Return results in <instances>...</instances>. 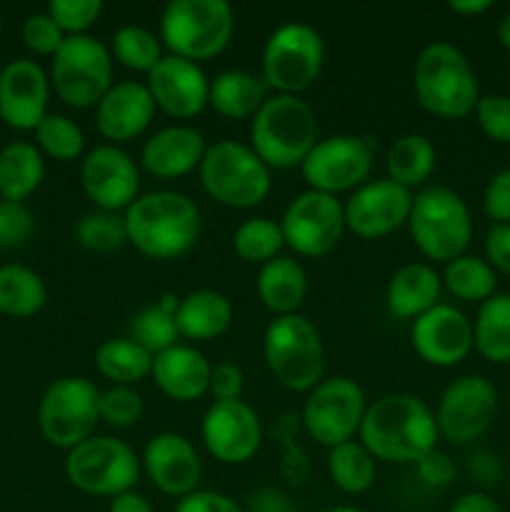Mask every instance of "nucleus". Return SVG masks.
Returning <instances> with one entry per match:
<instances>
[{"label": "nucleus", "instance_id": "b1692460", "mask_svg": "<svg viewBox=\"0 0 510 512\" xmlns=\"http://www.w3.org/2000/svg\"><path fill=\"white\" fill-rule=\"evenodd\" d=\"M155 110L145 83L120 80L95 105V128L110 145H123L150 128Z\"/></svg>", "mask_w": 510, "mask_h": 512}, {"label": "nucleus", "instance_id": "a19ab883", "mask_svg": "<svg viewBox=\"0 0 510 512\" xmlns=\"http://www.w3.org/2000/svg\"><path fill=\"white\" fill-rule=\"evenodd\" d=\"M35 133V148L48 158L60 160V163H70L78 160L85 150V135L75 120L68 115L48 113L40 120Z\"/></svg>", "mask_w": 510, "mask_h": 512}, {"label": "nucleus", "instance_id": "f3484780", "mask_svg": "<svg viewBox=\"0 0 510 512\" xmlns=\"http://www.w3.org/2000/svg\"><path fill=\"white\" fill-rule=\"evenodd\" d=\"M80 185L95 210L123 215L140 195V168L120 145L103 143L85 153Z\"/></svg>", "mask_w": 510, "mask_h": 512}, {"label": "nucleus", "instance_id": "6ab92c4d", "mask_svg": "<svg viewBox=\"0 0 510 512\" xmlns=\"http://www.w3.org/2000/svg\"><path fill=\"white\" fill-rule=\"evenodd\" d=\"M200 438L205 450L223 465H245L263 445V425L245 400H215L203 415Z\"/></svg>", "mask_w": 510, "mask_h": 512}, {"label": "nucleus", "instance_id": "79ce46f5", "mask_svg": "<svg viewBox=\"0 0 510 512\" xmlns=\"http://www.w3.org/2000/svg\"><path fill=\"white\" fill-rule=\"evenodd\" d=\"M75 240L90 253H115L128 243L125 220L120 213L93 210L75 223Z\"/></svg>", "mask_w": 510, "mask_h": 512}, {"label": "nucleus", "instance_id": "49530a36", "mask_svg": "<svg viewBox=\"0 0 510 512\" xmlns=\"http://www.w3.org/2000/svg\"><path fill=\"white\" fill-rule=\"evenodd\" d=\"M68 35L55 25V20L48 13L30 15L23 23V43L33 50L35 55H50L53 58L65 43Z\"/></svg>", "mask_w": 510, "mask_h": 512}, {"label": "nucleus", "instance_id": "4468645a", "mask_svg": "<svg viewBox=\"0 0 510 512\" xmlns=\"http://www.w3.org/2000/svg\"><path fill=\"white\" fill-rule=\"evenodd\" d=\"M375 143L360 135L340 133L320 138L308 158L300 165L308 190L328 193L338 198L340 193H353L365 185L373 173Z\"/></svg>", "mask_w": 510, "mask_h": 512}, {"label": "nucleus", "instance_id": "5701e85b", "mask_svg": "<svg viewBox=\"0 0 510 512\" xmlns=\"http://www.w3.org/2000/svg\"><path fill=\"white\" fill-rule=\"evenodd\" d=\"M50 90V78L35 60H13L0 70V118L13 130H35L48 115Z\"/></svg>", "mask_w": 510, "mask_h": 512}, {"label": "nucleus", "instance_id": "7c9ffc66", "mask_svg": "<svg viewBox=\"0 0 510 512\" xmlns=\"http://www.w3.org/2000/svg\"><path fill=\"white\" fill-rule=\"evenodd\" d=\"M438 165V150L430 138L420 133H405L390 143L385 153V178L393 180L400 188L410 190L423 188L435 173Z\"/></svg>", "mask_w": 510, "mask_h": 512}, {"label": "nucleus", "instance_id": "39448f33", "mask_svg": "<svg viewBox=\"0 0 510 512\" xmlns=\"http://www.w3.org/2000/svg\"><path fill=\"white\" fill-rule=\"evenodd\" d=\"M235 33V13L225 0H173L160 15V43L168 55L205 63L223 53Z\"/></svg>", "mask_w": 510, "mask_h": 512}, {"label": "nucleus", "instance_id": "de8ad7c7", "mask_svg": "<svg viewBox=\"0 0 510 512\" xmlns=\"http://www.w3.org/2000/svg\"><path fill=\"white\" fill-rule=\"evenodd\" d=\"M35 220L25 203L0 200V248H18L33 235Z\"/></svg>", "mask_w": 510, "mask_h": 512}, {"label": "nucleus", "instance_id": "c85d7f7f", "mask_svg": "<svg viewBox=\"0 0 510 512\" xmlns=\"http://www.w3.org/2000/svg\"><path fill=\"white\" fill-rule=\"evenodd\" d=\"M230 323H233V305L218 290H193L180 298L175 310L180 340L190 343H210L228 333Z\"/></svg>", "mask_w": 510, "mask_h": 512}, {"label": "nucleus", "instance_id": "a211bd4d", "mask_svg": "<svg viewBox=\"0 0 510 512\" xmlns=\"http://www.w3.org/2000/svg\"><path fill=\"white\" fill-rule=\"evenodd\" d=\"M343 208L345 230L363 240H380L408 225L413 193L388 178L368 180L348 195Z\"/></svg>", "mask_w": 510, "mask_h": 512}, {"label": "nucleus", "instance_id": "72a5a7b5", "mask_svg": "<svg viewBox=\"0 0 510 512\" xmlns=\"http://www.w3.org/2000/svg\"><path fill=\"white\" fill-rule=\"evenodd\" d=\"M95 368L113 385L135 388L153 373V355L140 348L128 335L125 338H110L95 350Z\"/></svg>", "mask_w": 510, "mask_h": 512}, {"label": "nucleus", "instance_id": "2eb2a0df", "mask_svg": "<svg viewBox=\"0 0 510 512\" xmlns=\"http://www.w3.org/2000/svg\"><path fill=\"white\" fill-rule=\"evenodd\" d=\"M285 245L300 258H325L340 245L345 233V208L335 195L303 190L280 218Z\"/></svg>", "mask_w": 510, "mask_h": 512}, {"label": "nucleus", "instance_id": "0eeeda50", "mask_svg": "<svg viewBox=\"0 0 510 512\" xmlns=\"http://www.w3.org/2000/svg\"><path fill=\"white\" fill-rule=\"evenodd\" d=\"M198 175L205 193L218 205L233 210L258 208L273 188L268 165L250 145L238 140H218L208 145Z\"/></svg>", "mask_w": 510, "mask_h": 512}, {"label": "nucleus", "instance_id": "37998d69", "mask_svg": "<svg viewBox=\"0 0 510 512\" xmlns=\"http://www.w3.org/2000/svg\"><path fill=\"white\" fill-rule=\"evenodd\" d=\"M100 423L110 425L115 430L135 428L143 418V398L135 388L125 385H110L108 390H100L98 403Z\"/></svg>", "mask_w": 510, "mask_h": 512}, {"label": "nucleus", "instance_id": "393cba45", "mask_svg": "<svg viewBox=\"0 0 510 512\" xmlns=\"http://www.w3.org/2000/svg\"><path fill=\"white\" fill-rule=\"evenodd\" d=\"M208 140L195 125L175 123L150 135L140 150V165L158 180H178L200 168Z\"/></svg>", "mask_w": 510, "mask_h": 512}, {"label": "nucleus", "instance_id": "f03ea898", "mask_svg": "<svg viewBox=\"0 0 510 512\" xmlns=\"http://www.w3.org/2000/svg\"><path fill=\"white\" fill-rule=\"evenodd\" d=\"M128 243L150 260H178L200 238V210L178 190H150L123 213Z\"/></svg>", "mask_w": 510, "mask_h": 512}, {"label": "nucleus", "instance_id": "2f4dec72", "mask_svg": "<svg viewBox=\"0 0 510 512\" xmlns=\"http://www.w3.org/2000/svg\"><path fill=\"white\" fill-rule=\"evenodd\" d=\"M45 178L43 153L35 143L13 140L0 148V195L10 203H23Z\"/></svg>", "mask_w": 510, "mask_h": 512}, {"label": "nucleus", "instance_id": "412c9836", "mask_svg": "<svg viewBox=\"0 0 510 512\" xmlns=\"http://www.w3.org/2000/svg\"><path fill=\"white\" fill-rule=\"evenodd\" d=\"M145 88L155 108L173 120H193L208 108V75L198 63L175 55H163V60L145 75Z\"/></svg>", "mask_w": 510, "mask_h": 512}, {"label": "nucleus", "instance_id": "1a4fd4ad", "mask_svg": "<svg viewBox=\"0 0 510 512\" xmlns=\"http://www.w3.org/2000/svg\"><path fill=\"white\" fill-rule=\"evenodd\" d=\"M113 63L108 45L90 33L65 38L50 60V88L70 108H95L113 88Z\"/></svg>", "mask_w": 510, "mask_h": 512}, {"label": "nucleus", "instance_id": "a878e982", "mask_svg": "<svg viewBox=\"0 0 510 512\" xmlns=\"http://www.w3.org/2000/svg\"><path fill=\"white\" fill-rule=\"evenodd\" d=\"M210 373H213V365L195 345L178 343L165 353L155 355L150 378L155 380L165 398L175 403H193L208 393Z\"/></svg>", "mask_w": 510, "mask_h": 512}, {"label": "nucleus", "instance_id": "3c124183", "mask_svg": "<svg viewBox=\"0 0 510 512\" xmlns=\"http://www.w3.org/2000/svg\"><path fill=\"white\" fill-rule=\"evenodd\" d=\"M243 388H245V375H243V370H240V365L230 363V360L213 365L208 393L213 395L218 403L240 400V395H243Z\"/></svg>", "mask_w": 510, "mask_h": 512}, {"label": "nucleus", "instance_id": "4d7b16f0", "mask_svg": "<svg viewBox=\"0 0 510 512\" xmlns=\"http://www.w3.org/2000/svg\"><path fill=\"white\" fill-rule=\"evenodd\" d=\"M470 473L478 480H483V483H495V480L500 478L498 458L485 453V450H480V453H475L473 458H470Z\"/></svg>", "mask_w": 510, "mask_h": 512}, {"label": "nucleus", "instance_id": "13d9d810", "mask_svg": "<svg viewBox=\"0 0 510 512\" xmlns=\"http://www.w3.org/2000/svg\"><path fill=\"white\" fill-rule=\"evenodd\" d=\"M108 512H155V508L143 498V495L130 490V493H123L118 495V498L110 500Z\"/></svg>", "mask_w": 510, "mask_h": 512}, {"label": "nucleus", "instance_id": "4c0bfd02", "mask_svg": "<svg viewBox=\"0 0 510 512\" xmlns=\"http://www.w3.org/2000/svg\"><path fill=\"white\" fill-rule=\"evenodd\" d=\"M328 475L338 490L348 495H363L373 488L378 475V460L365 450V445L350 443L335 445L328 450Z\"/></svg>", "mask_w": 510, "mask_h": 512}, {"label": "nucleus", "instance_id": "7ed1b4c3", "mask_svg": "<svg viewBox=\"0 0 510 512\" xmlns=\"http://www.w3.org/2000/svg\"><path fill=\"white\" fill-rule=\"evenodd\" d=\"M413 90L430 115L443 120H463L475 113L480 83L473 65L460 48L445 40L428 43L413 65Z\"/></svg>", "mask_w": 510, "mask_h": 512}, {"label": "nucleus", "instance_id": "9d476101", "mask_svg": "<svg viewBox=\"0 0 510 512\" xmlns=\"http://www.w3.org/2000/svg\"><path fill=\"white\" fill-rule=\"evenodd\" d=\"M325 65V43L308 23H285L268 35L260 78L278 95H300L315 85Z\"/></svg>", "mask_w": 510, "mask_h": 512}, {"label": "nucleus", "instance_id": "c9c22d12", "mask_svg": "<svg viewBox=\"0 0 510 512\" xmlns=\"http://www.w3.org/2000/svg\"><path fill=\"white\" fill-rule=\"evenodd\" d=\"M48 300V288L33 268L20 263L0 265V313L8 318H30Z\"/></svg>", "mask_w": 510, "mask_h": 512}, {"label": "nucleus", "instance_id": "aec40b11", "mask_svg": "<svg viewBox=\"0 0 510 512\" xmlns=\"http://www.w3.org/2000/svg\"><path fill=\"white\" fill-rule=\"evenodd\" d=\"M410 343L423 363L433 368H455L475 350L473 320L455 305L440 303L413 320Z\"/></svg>", "mask_w": 510, "mask_h": 512}, {"label": "nucleus", "instance_id": "ddd939ff", "mask_svg": "<svg viewBox=\"0 0 510 512\" xmlns=\"http://www.w3.org/2000/svg\"><path fill=\"white\" fill-rule=\"evenodd\" d=\"M368 398L365 390L345 375L323 378L308 395H305L303 428L310 438L323 448L350 443L360 433Z\"/></svg>", "mask_w": 510, "mask_h": 512}, {"label": "nucleus", "instance_id": "473e14b6", "mask_svg": "<svg viewBox=\"0 0 510 512\" xmlns=\"http://www.w3.org/2000/svg\"><path fill=\"white\" fill-rule=\"evenodd\" d=\"M473 343L488 363L510 365V293H495L478 305Z\"/></svg>", "mask_w": 510, "mask_h": 512}, {"label": "nucleus", "instance_id": "cd10ccee", "mask_svg": "<svg viewBox=\"0 0 510 512\" xmlns=\"http://www.w3.org/2000/svg\"><path fill=\"white\" fill-rule=\"evenodd\" d=\"M255 293H258L263 308L270 310L275 318L298 315L300 305L305 303V295H308V273L295 258L278 255L270 263L260 265Z\"/></svg>", "mask_w": 510, "mask_h": 512}, {"label": "nucleus", "instance_id": "a18cd8bd", "mask_svg": "<svg viewBox=\"0 0 510 512\" xmlns=\"http://www.w3.org/2000/svg\"><path fill=\"white\" fill-rule=\"evenodd\" d=\"M473 115L485 138L500 145H510V95H480L478 108H475Z\"/></svg>", "mask_w": 510, "mask_h": 512}, {"label": "nucleus", "instance_id": "052dcab7", "mask_svg": "<svg viewBox=\"0 0 510 512\" xmlns=\"http://www.w3.org/2000/svg\"><path fill=\"white\" fill-rule=\"evenodd\" d=\"M498 43L505 50H510V13H505L498 23Z\"/></svg>", "mask_w": 510, "mask_h": 512}, {"label": "nucleus", "instance_id": "4be33fe9", "mask_svg": "<svg viewBox=\"0 0 510 512\" xmlns=\"http://www.w3.org/2000/svg\"><path fill=\"white\" fill-rule=\"evenodd\" d=\"M150 483L170 498H185L195 493L203 478V460L185 435L158 433L148 440L140 458Z\"/></svg>", "mask_w": 510, "mask_h": 512}, {"label": "nucleus", "instance_id": "680f3d73", "mask_svg": "<svg viewBox=\"0 0 510 512\" xmlns=\"http://www.w3.org/2000/svg\"><path fill=\"white\" fill-rule=\"evenodd\" d=\"M325 512H363L360 508H353V505H335V508L325 510Z\"/></svg>", "mask_w": 510, "mask_h": 512}, {"label": "nucleus", "instance_id": "c756f323", "mask_svg": "<svg viewBox=\"0 0 510 512\" xmlns=\"http://www.w3.org/2000/svg\"><path fill=\"white\" fill-rule=\"evenodd\" d=\"M268 98V85L250 70L228 68L210 80L208 105L225 120H253Z\"/></svg>", "mask_w": 510, "mask_h": 512}, {"label": "nucleus", "instance_id": "e433bc0d", "mask_svg": "<svg viewBox=\"0 0 510 512\" xmlns=\"http://www.w3.org/2000/svg\"><path fill=\"white\" fill-rule=\"evenodd\" d=\"M178 303L180 298H175V295H163L155 305H148L140 313H135L128 325V338L148 350L153 358L178 345L180 333L178 325H175Z\"/></svg>", "mask_w": 510, "mask_h": 512}, {"label": "nucleus", "instance_id": "e2e57ef3", "mask_svg": "<svg viewBox=\"0 0 510 512\" xmlns=\"http://www.w3.org/2000/svg\"><path fill=\"white\" fill-rule=\"evenodd\" d=\"M0 25H3V20H0Z\"/></svg>", "mask_w": 510, "mask_h": 512}, {"label": "nucleus", "instance_id": "c03bdc74", "mask_svg": "<svg viewBox=\"0 0 510 512\" xmlns=\"http://www.w3.org/2000/svg\"><path fill=\"white\" fill-rule=\"evenodd\" d=\"M45 13L68 38H73V35H88V30L98 23L103 13V3L100 0H53Z\"/></svg>", "mask_w": 510, "mask_h": 512}, {"label": "nucleus", "instance_id": "423d86ee", "mask_svg": "<svg viewBox=\"0 0 510 512\" xmlns=\"http://www.w3.org/2000/svg\"><path fill=\"white\" fill-rule=\"evenodd\" d=\"M408 230L423 258L445 265L468 250L473 240V218L455 190L430 185L413 195Z\"/></svg>", "mask_w": 510, "mask_h": 512}, {"label": "nucleus", "instance_id": "5fc2aeb1", "mask_svg": "<svg viewBox=\"0 0 510 512\" xmlns=\"http://www.w3.org/2000/svg\"><path fill=\"white\" fill-rule=\"evenodd\" d=\"M248 512H295V505L283 490L260 488L250 495Z\"/></svg>", "mask_w": 510, "mask_h": 512}, {"label": "nucleus", "instance_id": "bb28decb", "mask_svg": "<svg viewBox=\"0 0 510 512\" xmlns=\"http://www.w3.org/2000/svg\"><path fill=\"white\" fill-rule=\"evenodd\" d=\"M443 280L440 273L428 263L400 265L385 288V303L390 315L400 320H418L435 305H440Z\"/></svg>", "mask_w": 510, "mask_h": 512}, {"label": "nucleus", "instance_id": "09e8293b", "mask_svg": "<svg viewBox=\"0 0 510 512\" xmlns=\"http://www.w3.org/2000/svg\"><path fill=\"white\" fill-rule=\"evenodd\" d=\"M483 213L493 225H510V168L495 173L485 185Z\"/></svg>", "mask_w": 510, "mask_h": 512}, {"label": "nucleus", "instance_id": "20e7f679", "mask_svg": "<svg viewBox=\"0 0 510 512\" xmlns=\"http://www.w3.org/2000/svg\"><path fill=\"white\" fill-rule=\"evenodd\" d=\"M318 140V115L300 95L270 93L250 120V148L270 170L300 168Z\"/></svg>", "mask_w": 510, "mask_h": 512}, {"label": "nucleus", "instance_id": "58836bf2", "mask_svg": "<svg viewBox=\"0 0 510 512\" xmlns=\"http://www.w3.org/2000/svg\"><path fill=\"white\" fill-rule=\"evenodd\" d=\"M285 248L280 220L255 215V218L243 220L233 233V250L243 263L265 265L280 255Z\"/></svg>", "mask_w": 510, "mask_h": 512}, {"label": "nucleus", "instance_id": "6e6d98bb", "mask_svg": "<svg viewBox=\"0 0 510 512\" xmlns=\"http://www.w3.org/2000/svg\"><path fill=\"white\" fill-rule=\"evenodd\" d=\"M450 512H503V508L498 505V500L490 498L483 490H470L450 505Z\"/></svg>", "mask_w": 510, "mask_h": 512}, {"label": "nucleus", "instance_id": "864d4df0", "mask_svg": "<svg viewBox=\"0 0 510 512\" xmlns=\"http://www.w3.org/2000/svg\"><path fill=\"white\" fill-rule=\"evenodd\" d=\"M485 260L493 265L495 273L510 278V225H490L485 235Z\"/></svg>", "mask_w": 510, "mask_h": 512}, {"label": "nucleus", "instance_id": "bf43d9fd", "mask_svg": "<svg viewBox=\"0 0 510 512\" xmlns=\"http://www.w3.org/2000/svg\"><path fill=\"white\" fill-rule=\"evenodd\" d=\"M448 8L455 15H463V18H475V15L488 13L493 3L490 0H453V3H448Z\"/></svg>", "mask_w": 510, "mask_h": 512}, {"label": "nucleus", "instance_id": "8fccbe9b", "mask_svg": "<svg viewBox=\"0 0 510 512\" xmlns=\"http://www.w3.org/2000/svg\"><path fill=\"white\" fill-rule=\"evenodd\" d=\"M415 473H418V478L423 480L428 488L443 490L455 480V463L450 455H445L443 450L435 448L415 463Z\"/></svg>", "mask_w": 510, "mask_h": 512}, {"label": "nucleus", "instance_id": "ea45409f", "mask_svg": "<svg viewBox=\"0 0 510 512\" xmlns=\"http://www.w3.org/2000/svg\"><path fill=\"white\" fill-rule=\"evenodd\" d=\"M110 55L118 60L123 68L135 70V73L148 75L155 65L163 60V43L160 35L143 25H123L110 38Z\"/></svg>", "mask_w": 510, "mask_h": 512}, {"label": "nucleus", "instance_id": "f8f14e48", "mask_svg": "<svg viewBox=\"0 0 510 512\" xmlns=\"http://www.w3.org/2000/svg\"><path fill=\"white\" fill-rule=\"evenodd\" d=\"M100 390L93 380L68 375L45 388L38 405V428L53 448L73 450L93 438L100 423Z\"/></svg>", "mask_w": 510, "mask_h": 512}, {"label": "nucleus", "instance_id": "6e6552de", "mask_svg": "<svg viewBox=\"0 0 510 512\" xmlns=\"http://www.w3.org/2000/svg\"><path fill=\"white\" fill-rule=\"evenodd\" d=\"M263 358L270 375L290 393L308 395L325 378V348L305 315L275 318L265 328Z\"/></svg>", "mask_w": 510, "mask_h": 512}, {"label": "nucleus", "instance_id": "f704fd0d", "mask_svg": "<svg viewBox=\"0 0 510 512\" xmlns=\"http://www.w3.org/2000/svg\"><path fill=\"white\" fill-rule=\"evenodd\" d=\"M443 290H448L455 300L463 303H485L498 293V273L493 265L478 255H460L443 265Z\"/></svg>", "mask_w": 510, "mask_h": 512}, {"label": "nucleus", "instance_id": "f257e3e1", "mask_svg": "<svg viewBox=\"0 0 510 512\" xmlns=\"http://www.w3.org/2000/svg\"><path fill=\"white\" fill-rule=\"evenodd\" d=\"M358 438L375 460L415 465L438 448L440 435L435 413L425 400L410 393H390L368 405Z\"/></svg>", "mask_w": 510, "mask_h": 512}, {"label": "nucleus", "instance_id": "dca6fc26", "mask_svg": "<svg viewBox=\"0 0 510 512\" xmlns=\"http://www.w3.org/2000/svg\"><path fill=\"white\" fill-rule=\"evenodd\" d=\"M500 398L483 375L455 378L440 395L435 423L438 435L450 445H470L483 438L498 418Z\"/></svg>", "mask_w": 510, "mask_h": 512}, {"label": "nucleus", "instance_id": "603ef678", "mask_svg": "<svg viewBox=\"0 0 510 512\" xmlns=\"http://www.w3.org/2000/svg\"><path fill=\"white\" fill-rule=\"evenodd\" d=\"M173 512H245L243 505L218 490H195L178 500Z\"/></svg>", "mask_w": 510, "mask_h": 512}, {"label": "nucleus", "instance_id": "9b49d317", "mask_svg": "<svg viewBox=\"0 0 510 512\" xmlns=\"http://www.w3.org/2000/svg\"><path fill=\"white\" fill-rule=\"evenodd\" d=\"M65 475L70 485L95 498H118L138 483L140 458L128 443L110 435H93L78 448L68 450Z\"/></svg>", "mask_w": 510, "mask_h": 512}]
</instances>
